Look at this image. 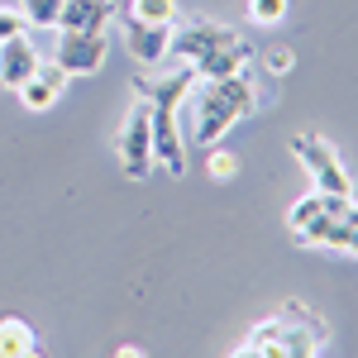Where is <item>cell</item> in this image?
<instances>
[{
	"label": "cell",
	"instance_id": "cell-20",
	"mask_svg": "<svg viewBox=\"0 0 358 358\" xmlns=\"http://www.w3.org/2000/svg\"><path fill=\"white\" fill-rule=\"evenodd\" d=\"M24 29H29V20H24V10H20V5H0V43L20 38Z\"/></svg>",
	"mask_w": 358,
	"mask_h": 358
},
{
	"label": "cell",
	"instance_id": "cell-15",
	"mask_svg": "<svg viewBox=\"0 0 358 358\" xmlns=\"http://www.w3.org/2000/svg\"><path fill=\"white\" fill-rule=\"evenodd\" d=\"M34 349H38V339L29 330V320L5 315V320H0V358H29Z\"/></svg>",
	"mask_w": 358,
	"mask_h": 358
},
{
	"label": "cell",
	"instance_id": "cell-18",
	"mask_svg": "<svg viewBox=\"0 0 358 358\" xmlns=\"http://www.w3.org/2000/svg\"><path fill=\"white\" fill-rule=\"evenodd\" d=\"M24 20L34 29H57V15H62V0H20Z\"/></svg>",
	"mask_w": 358,
	"mask_h": 358
},
{
	"label": "cell",
	"instance_id": "cell-4",
	"mask_svg": "<svg viewBox=\"0 0 358 358\" xmlns=\"http://www.w3.org/2000/svg\"><path fill=\"white\" fill-rule=\"evenodd\" d=\"M115 153H120V167H124V177H134L143 182L148 172H153V106L138 96L129 115H124V124H120V138H115Z\"/></svg>",
	"mask_w": 358,
	"mask_h": 358
},
{
	"label": "cell",
	"instance_id": "cell-19",
	"mask_svg": "<svg viewBox=\"0 0 358 358\" xmlns=\"http://www.w3.org/2000/svg\"><path fill=\"white\" fill-rule=\"evenodd\" d=\"M292 10V0H248V20L253 24H282Z\"/></svg>",
	"mask_w": 358,
	"mask_h": 358
},
{
	"label": "cell",
	"instance_id": "cell-12",
	"mask_svg": "<svg viewBox=\"0 0 358 358\" xmlns=\"http://www.w3.org/2000/svg\"><path fill=\"white\" fill-rule=\"evenodd\" d=\"M115 0H62L57 29H110Z\"/></svg>",
	"mask_w": 358,
	"mask_h": 358
},
{
	"label": "cell",
	"instance_id": "cell-3",
	"mask_svg": "<svg viewBox=\"0 0 358 358\" xmlns=\"http://www.w3.org/2000/svg\"><path fill=\"white\" fill-rule=\"evenodd\" d=\"M292 158L306 167V177L315 182V192H325V196H354V177H349L344 158L334 153V143L325 134H315V129L296 134V138H292Z\"/></svg>",
	"mask_w": 358,
	"mask_h": 358
},
{
	"label": "cell",
	"instance_id": "cell-17",
	"mask_svg": "<svg viewBox=\"0 0 358 358\" xmlns=\"http://www.w3.org/2000/svg\"><path fill=\"white\" fill-rule=\"evenodd\" d=\"M206 177L234 182V177H239V158H234L229 148H220V143H210V148H206Z\"/></svg>",
	"mask_w": 358,
	"mask_h": 358
},
{
	"label": "cell",
	"instance_id": "cell-1",
	"mask_svg": "<svg viewBox=\"0 0 358 358\" xmlns=\"http://www.w3.org/2000/svg\"><path fill=\"white\" fill-rule=\"evenodd\" d=\"M192 143L201 148H210V143H220L239 120L253 115L258 106V91L248 82V72H234V77H210V82H201L196 77L192 86Z\"/></svg>",
	"mask_w": 358,
	"mask_h": 358
},
{
	"label": "cell",
	"instance_id": "cell-2",
	"mask_svg": "<svg viewBox=\"0 0 358 358\" xmlns=\"http://www.w3.org/2000/svg\"><path fill=\"white\" fill-rule=\"evenodd\" d=\"M325 320L320 315H310L306 306H287L282 315L273 320H263V325H253L244 344L234 349L239 358L258 354V358H292V354H320L325 349Z\"/></svg>",
	"mask_w": 358,
	"mask_h": 358
},
{
	"label": "cell",
	"instance_id": "cell-5",
	"mask_svg": "<svg viewBox=\"0 0 358 358\" xmlns=\"http://www.w3.org/2000/svg\"><path fill=\"white\" fill-rule=\"evenodd\" d=\"M239 43H248L239 29L215 24V20H192V24H172L167 57H172V62H196V57L220 53V48H239Z\"/></svg>",
	"mask_w": 358,
	"mask_h": 358
},
{
	"label": "cell",
	"instance_id": "cell-13",
	"mask_svg": "<svg viewBox=\"0 0 358 358\" xmlns=\"http://www.w3.org/2000/svg\"><path fill=\"white\" fill-rule=\"evenodd\" d=\"M248 62H253V48L239 43V48H220V53H206L192 62V72L201 82H210V77H234V72H244Z\"/></svg>",
	"mask_w": 358,
	"mask_h": 358
},
{
	"label": "cell",
	"instance_id": "cell-6",
	"mask_svg": "<svg viewBox=\"0 0 358 358\" xmlns=\"http://www.w3.org/2000/svg\"><path fill=\"white\" fill-rule=\"evenodd\" d=\"M106 57H110L106 29H62V34H57L53 62H62L67 77H91V72H101Z\"/></svg>",
	"mask_w": 358,
	"mask_h": 358
},
{
	"label": "cell",
	"instance_id": "cell-8",
	"mask_svg": "<svg viewBox=\"0 0 358 358\" xmlns=\"http://www.w3.org/2000/svg\"><path fill=\"white\" fill-rule=\"evenodd\" d=\"M196 86V72L192 62H182V67H172V72H148V77H134V91L143 101H153V106H182L187 96H192Z\"/></svg>",
	"mask_w": 358,
	"mask_h": 358
},
{
	"label": "cell",
	"instance_id": "cell-7",
	"mask_svg": "<svg viewBox=\"0 0 358 358\" xmlns=\"http://www.w3.org/2000/svg\"><path fill=\"white\" fill-rule=\"evenodd\" d=\"M153 106V101H148ZM153 167L167 177L187 172V134H182V106H153Z\"/></svg>",
	"mask_w": 358,
	"mask_h": 358
},
{
	"label": "cell",
	"instance_id": "cell-22",
	"mask_svg": "<svg viewBox=\"0 0 358 358\" xmlns=\"http://www.w3.org/2000/svg\"><path fill=\"white\" fill-rule=\"evenodd\" d=\"M339 220L349 224V229H358V201H354V196H349V201L339 206Z\"/></svg>",
	"mask_w": 358,
	"mask_h": 358
},
{
	"label": "cell",
	"instance_id": "cell-10",
	"mask_svg": "<svg viewBox=\"0 0 358 358\" xmlns=\"http://www.w3.org/2000/svg\"><path fill=\"white\" fill-rule=\"evenodd\" d=\"M167 38L172 29L163 24H138V20H124V48L138 67H163L167 62Z\"/></svg>",
	"mask_w": 358,
	"mask_h": 358
},
{
	"label": "cell",
	"instance_id": "cell-16",
	"mask_svg": "<svg viewBox=\"0 0 358 358\" xmlns=\"http://www.w3.org/2000/svg\"><path fill=\"white\" fill-rule=\"evenodd\" d=\"M124 10H129V20H138V24H163V29L177 24V0H129Z\"/></svg>",
	"mask_w": 358,
	"mask_h": 358
},
{
	"label": "cell",
	"instance_id": "cell-9",
	"mask_svg": "<svg viewBox=\"0 0 358 358\" xmlns=\"http://www.w3.org/2000/svg\"><path fill=\"white\" fill-rule=\"evenodd\" d=\"M67 72H62V62H38V72L29 77L15 96H20V106L24 110H53L57 101H62V91H67Z\"/></svg>",
	"mask_w": 358,
	"mask_h": 358
},
{
	"label": "cell",
	"instance_id": "cell-21",
	"mask_svg": "<svg viewBox=\"0 0 358 358\" xmlns=\"http://www.w3.org/2000/svg\"><path fill=\"white\" fill-rule=\"evenodd\" d=\"M263 67H268L273 77H287V72L296 67V53H292V48H268V53H263Z\"/></svg>",
	"mask_w": 358,
	"mask_h": 358
},
{
	"label": "cell",
	"instance_id": "cell-14",
	"mask_svg": "<svg viewBox=\"0 0 358 358\" xmlns=\"http://www.w3.org/2000/svg\"><path fill=\"white\" fill-rule=\"evenodd\" d=\"M325 215H330V196L310 187V192H306L301 201H292V210H287V229H292V234L301 239L306 229H310V224H320Z\"/></svg>",
	"mask_w": 358,
	"mask_h": 358
},
{
	"label": "cell",
	"instance_id": "cell-11",
	"mask_svg": "<svg viewBox=\"0 0 358 358\" xmlns=\"http://www.w3.org/2000/svg\"><path fill=\"white\" fill-rule=\"evenodd\" d=\"M38 48L29 43L24 34L20 38H10V43H0V86H10V91H20V86L38 72Z\"/></svg>",
	"mask_w": 358,
	"mask_h": 358
}]
</instances>
